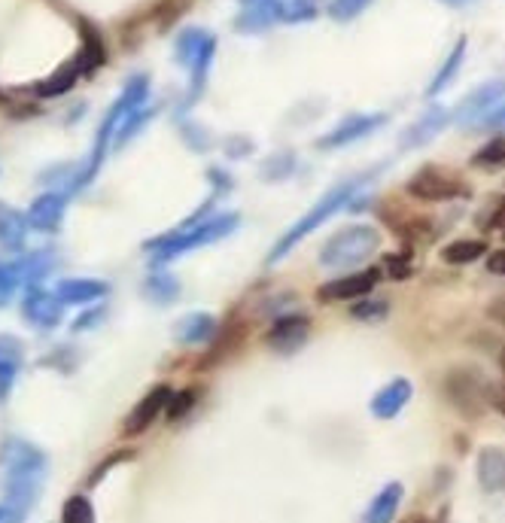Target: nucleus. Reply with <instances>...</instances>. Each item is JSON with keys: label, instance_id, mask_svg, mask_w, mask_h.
<instances>
[{"label": "nucleus", "instance_id": "f257e3e1", "mask_svg": "<svg viewBox=\"0 0 505 523\" xmlns=\"http://www.w3.org/2000/svg\"><path fill=\"white\" fill-rule=\"evenodd\" d=\"M0 463H4V493H7V505L16 508L22 517L25 511L34 508L40 490H43V478H46V457L37 451L34 444L10 438L0 451Z\"/></svg>", "mask_w": 505, "mask_h": 523}, {"label": "nucleus", "instance_id": "f03ea898", "mask_svg": "<svg viewBox=\"0 0 505 523\" xmlns=\"http://www.w3.org/2000/svg\"><path fill=\"white\" fill-rule=\"evenodd\" d=\"M378 171H372V174H359V177H350V180H344L341 186H335L332 192H326L299 222H296V226L290 229V232H286L280 241H277V247L268 253V262H277V259H283L286 253H290L296 244H302V238H308L314 229H320L323 226V222L332 216V213H338V210H344L356 195H359V189H363L372 177H375Z\"/></svg>", "mask_w": 505, "mask_h": 523}, {"label": "nucleus", "instance_id": "7ed1b4c3", "mask_svg": "<svg viewBox=\"0 0 505 523\" xmlns=\"http://www.w3.org/2000/svg\"><path fill=\"white\" fill-rule=\"evenodd\" d=\"M442 396L448 399V405L457 414H463L469 420H478L487 411V405H490L493 384L481 375V368L457 365L442 378Z\"/></svg>", "mask_w": 505, "mask_h": 523}, {"label": "nucleus", "instance_id": "20e7f679", "mask_svg": "<svg viewBox=\"0 0 505 523\" xmlns=\"http://www.w3.org/2000/svg\"><path fill=\"white\" fill-rule=\"evenodd\" d=\"M381 247V235L372 226H347L338 235H332L323 250H320V265L323 268H344V265H359L369 256H375Z\"/></svg>", "mask_w": 505, "mask_h": 523}, {"label": "nucleus", "instance_id": "39448f33", "mask_svg": "<svg viewBox=\"0 0 505 523\" xmlns=\"http://www.w3.org/2000/svg\"><path fill=\"white\" fill-rule=\"evenodd\" d=\"M405 192L417 201L426 204H445V201H469L472 198V186L457 177L448 168L439 165H423L420 171L411 174V180L405 183Z\"/></svg>", "mask_w": 505, "mask_h": 523}, {"label": "nucleus", "instance_id": "423d86ee", "mask_svg": "<svg viewBox=\"0 0 505 523\" xmlns=\"http://www.w3.org/2000/svg\"><path fill=\"white\" fill-rule=\"evenodd\" d=\"M147 89H150L147 77H134V80L125 86L122 98H119V101L110 107V113H107V119H104V125H101V131H98V140H95V149H92V162H89V168H86V174L80 177V183H77V186L89 183V180L98 174V168H101V162H104V153H107V143H110L113 128L119 125V119H122V116L134 113V107H137V104H143V98H147Z\"/></svg>", "mask_w": 505, "mask_h": 523}, {"label": "nucleus", "instance_id": "0eeeda50", "mask_svg": "<svg viewBox=\"0 0 505 523\" xmlns=\"http://www.w3.org/2000/svg\"><path fill=\"white\" fill-rule=\"evenodd\" d=\"M235 226H238V216H235V213L213 216L210 222H201L198 229L183 232V235H177L174 241H156V244H147V250H150V247L159 250L156 259L165 262V259H174V256H180V253H186V250H195V247H204V244H210V241L226 238L229 232H235Z\"/></svg>", "mask_w": 505, "mask_h": 523}, {"label": "nucleus", "instance_id": "6e6552de", "mask_svg": "<svg viewBox=\"0 0 505 523\" xmlns=\"http://www.w3.org/2000/svg\"><path fill=\"white\" fill-rule=\"evenodd\" d=\"M505 101V80H487L478 89H472L454 110H451V122L475 128L493 107H499Z\"/></svg>", "mask_w": 505, "mask_h": 523}, {"label": "nucleus", "instance_id": "1a4fd4ad", "mask_svg": "<svg viewBox=\"0 0 505 523\" xmlns=\"http://www.w3.org/2000/svg\"><path fill=\"white\" fill-rule=\"evenodd\" d=\"M381 125H387V113H353L344 122H338L326 137L317 140L320 149H338V146H350L356 140H363L369 134H375Z\"/></svg>", "mask_w": 505, "mask_h": 523}, {"label": "nucleus", "instance_id": "9d476101", "mask_svg": "<svg viewBox=\"0 0 505 523\" xmlns=\"http://www.w3.org/2000/svg\"><path fill=\"white\" fill-rule=\"evenodd\" d=\"M451 125V110L448 107H442V104H432L417 122H411L405 131H402V137H399V146L405 149H417V146H426V143H432L436 140L445 128Z\"/></svg>", "mask_w": 505, "mask_h": 523}, {"label": "nucleus", "instance_id": "9b49d317", "mask_svg": "<svg viewBox=\"0 0 505 523\" xmlns=\"http://www.w3.org/2000/svg\"><path fill=\"white\" fill-rule=\"evenodd\" d=\"M381 280V271L378 268H366V271H356V274H347V277H338L326 286L317 289V298L320 302H350V298H359V295H369Z\"/></svg>", "mask_w": 505, "mask_h": 523}, {"label": "nucleus", "instance_id": "f8f14e48", "mask_svg": "<svg viewBox=\"0 0 505 523\" xmlns=\"http://www.w3.org/2000/svg\"><path fill=\"white\" fill-rule=\"evenodd\" d=\"M311 335V320L305 314H286L268 332V347L274 353H296Z\"/></svg>", "mask_w": 505, "mask_h": 523}, {"label": "nucleus", "instance_id": "ddd939ff", "mask_svg": "<svg viewBox=\"0 0 505 523\" xmlns=\"http://www.w3.org/2000/svg\"><path fill=\"white\" fill-rule=\"evenodd\" d=\"M22 311H25V320L28 323H34L40 329H52V326L61 323L64 305L58 302V295H52V292H46L40 286H31V292L25 295Z\"/></svg>", "mask_w": 505, "mask_h": 523}, {"label": "nucleus", "instance_id": "4468645a", "mask_svg": "<svg viewBox=\"0 0 505 523\" xmlns=\"http://www.w3.org/2000/svg\"><path fill=\"white\" fill-rule=\"evenodd\" d=\"M475 475L484 493H502L505 490V447L484 444L478 451Z\"/></svg>", "mask_w": 505, "mask_h": 523}, {"label": "nucleus", "instance_id": "2eb2a0df", "mask_svg": "<svg viewBox=\"0 0 505 523\" xmlns=\"http://www.w3.org/2000/svg\"><path fill=\"white\" fill-rule=\"evenodd\" d=\"M171 393H174L171 387H156L150 396H143L140 405H137V408L128 414V420H125V435H140V432H147L150 423L159 417V411L168 408Z\"/></svg>", "mask_w": 505, "mask_h": 523}, {"label": "nucleus", "instance_id": "dca6fc26", "mask_svg": "<svg viewBox=\"0 0 505 523\" xmlns=\"http://www.w3.org/2000/svg\"><path fill=\"white\" fill-rule=\"evenodd\" d=\"M22 341L13 335H0V402H7L16 384V375L22 368Z\"/></svg>", "mask_w": 505, "mask_h": 523}, {"label": "nucleus", "instance_id": "f3484780", "mask_svg": "<svg viewBox=\"0 0 505 523\" xmlns=\"http://www.w3.org/2000/svg\"><path fill=\"white\" fill-rule=\"evenodd\" d=\"M61 216H64V195L58 192H46L40 195L31 210H28V226L31 229H40V232H55L61 226Z\"/></svg>", "mask_w": 505, "mask_h": 523}, {"label": "nucleus", "instance_id": "a211bd4d", "mask_svg": "<svg viewBox=\"0 0 505 523\" xmlns=\"http://www.w3.org/2000/svg\"><path fill=\"white\" fill-rule=\"evenodd\" d=\"M408 399H411V381L408 378H396L372 399V414L378 420H393L408 405Z\"/></svg>", "mask_w": 505, "mask_h": 523}, {"label": "nucleus", "instance_id": "6ab92c4d", "mask_svg": "<svg viewBox=\"0 0 505 523\" xmlns=\"http://www.w3.org/2000/svg\"><path fill=\"white\" fill-rule=\"evenodd\" d=\"M402 496H405V487H402L399 481L387 484V487L369 502L366 514H363V523H393V517H396V511H399V505H402Z\"/></svg>", "mask_w": 505, "mask_h": 523}, {"label": "nucleus", "instance_id": "aec40b11", "mask_svg": "<svg viewBox=\"0 0 505 523\" xmlns=\"http://www.w3.org/2000/svg\"><path fill=\"white\" fill-rule=\"evenodd\" d=\"M466 49H469V37H460V40L454 43L451 55L445 58V64L436 70V77H432V83L426 86V98L442 95V92L457 80V73H460V67H463V61H466Z\"/></svg>", "mask_w": 505, "mask_h": 523}, {"label": "nucleus", "instance_id": "412c9836", "mask_svg": "<svg viewBox=\"0 0 505 523\" xmlns=\"http://www.w3.org/2000/svg\"><path fill=\"white\" fill-rule=\"evenodd\" d=\"M55 295L61 305H86V302H95V298L107 295V283L104 280H61Z\"/></svg>", "mask_w": 505, "mask_h": 523}, {"label": "nucleus", "instance_id": "4be33fe9", "mask_svg": "<svg viewBox=\"0 0 505 523\" xmlns=\"http://www.w3.org/2000/svg\"><path fill=\"white\" fill-rule=\"evenodd\" d=\"M28 232V219L13 210L10 204H0V247L4 250H22Z\"/></svg>", "mask_w": 505, "mask_h": 523}, {"label": "nucleus", "instance_id": "5701e85b", "mask_svg": "<svg viewBox=\"0 0 505 523\" xmlns=\"http://www.w3.org/2000/svg\"><path fill=\"white\" fill-rule=\"evenodd\" d=\"M80 73H83V64H80V58H74V61H67L64 67H58L49 80L37 83L34 92H37L40 98H58V95H64V92L74 89V83L80 80Z\"/></svg>", "mask_w": 505, "mask_h": 523}, {"label": "nucleus", "instance_id": "b1692460", "mask_svg": "<svg viewBox=\"0 0 505 523\" xmlns=\"http://www.w3.org/2000/svg\"><path fill=\"white\" fill-rule=\"evenodd\" d=\"M177 341L180 344H198V341H207L213 338L216 332V320L210 314H189L177 323Z\"/></svg>", "mask_w": 505, "mask_h": 523}, {"label": "nucleus", "instance_id": "393cba45", "mask_svg": "<svg viewBox=\"0 0 505 523\" xmlns=\"http://www.w3.org/2000/svg\"><path fill=\"white\" fill-rule=\"evenodd\" d=\"M469 165L478 171H502L505 168V134H496L484 146H478Z\"/></svg>", "mask_w": 505, "mask_h": 523}, {"label": "nucleus", "instance_id": "a878e982", "mask_svg": "<svg viewBox=\"0 0 505 523\" xmlns=\"http://www.w3.org/2000/svg\"><path fill=\"white\" fill-rule=\"evenodd\" d=\"M484 253H487V244H484V241L463 238V241H451V244L442 250V262L460 268V265H472V262H478Z\"/></svg>", "mask_w": 505, "mask_h": 523}, {"label": "nucleus", "instance_id": "bb28decb", "mask_svg": "<svg viewBox=\"0 0 505 523\" xmlns=\"http://www.w3.org/2000/svg\"><path fill=\"white\" fill-rule=\"evenodd\" d=\"M80 28H83V52H80V64H83V73H89V70H95L98 64H104L107 49H104L101 34H98L86 19H80Z\"/></svg>", "mask_w": 505, "mask_h": 523}, {"label": "nucleus", "instance_id": "cd10ccee", "mask_svg": "<svg viewBox=\"0 0 505 523\" xmlns=\"http://www.w3.org/2000/svg\"><path fill=\"white\" fill-rule=\"evenodd\" d=\"M210 40L207 31H183L177 40V61L180 64H192L198 58V52L204 49V43Z\"/></svg>", "mask_w": 505, "mask_h": 523}, {"label": "nucleus", "instance_id": "c85d7f7f", "mask_svg": "<svg viewBox=\"0 0 505 523\" xmlns=\"http://www.w3.org/2000/svg\"><path fill=\"white\" fill-rule=\"evenodd\" d=\"M369 7H372V0H332L329 16L335 22H353L356 16H363Z\"/></svg>", "mask_w": 505, "mask_h": 523}, {"label": "nucleus", "instance_id": "c756f323", "mask_svg": "<svg viewBox=\"0 0 505 523\" xmlns=\"http://www.w3.org/2000/svg\"><path fill=\"white\" fill-rule=\"evenodd\" d=\"M61 523H95V514H92L89 499L86 496H70L67 505H64Z\"/></svg>", "mask_w": 505, "mask_h": 523}, {"label": "nucleus", "instance_id": "7c9ffc66", "mask_svg": "<svg viewBox=\"0 0 505 523\" xmlns=\"http://www.w3.org/2000/svg\"><path fill=\"white\" fill-rule=\"evenodd\" d=\"M147 295L156 298V302H171V298H177V280L168 274H159L147 283Z\"/></svg>", "mask_w": 505, "mask_h": 523}, {"label": "nucleus", "instance_id": "2f4dec72", "mask_svg": "<svg viewBox=\"0 0 505 523\" xmlns=\"http://www.w3.org/2000/svg\"><path fill=\"white\" fill-rule=\"evenodd\" d=\"M19 286V271L16 265H0V308H4Z\"/></svg>", "mask_w": 505, "mask_h": 523}, {"label": "nucleus", "instance_id": "473e14b6", "mask_svg": "<svg viewBox=\"0 0 505 523\" xmlns=\"http://www.w3.org/2000/svg\"><path fill=\"white\" fill-rule=\"evenodd\" d=\"M192 402H195V393L192 390H183V393H171V399H168V417L171 420H180L189 408H192Z\"/></svg>", "mask_w": 505, "mask_h": 523}, {"label": "nucleus", "instance_id": "72a5a7b5", "mask_svg": "<svg viewBox=\"0 0 505 523\" xmlns=\"http://www.w3.org/2000/svg\"><path fill=\"white\" fill-rule=\"evenodd\" d=\"M387 311L390 308L384 302H366V305H356L350 314H353V320H384Z\"/></svg>", "mask_w": 505, "mask_h": 523}, {"label": "nucleus", "instance_id": "f704fd0d", "mask_svg": "<svg viewBox=\"0 0 505 523\" xmlns=\"http://www.w3.org/2000/svg\"><path fill=\"white\" fill-rule=\"evenodd\" d=\"M475 128H481V131H505V101L499 107H493Z\"/></svg>", "mask_w": 505, "mask_h": 523}, {"label": "nucleus", "instance_id": "c9c22d12", "mask_svg": "<svg viewBox=\"0 0 505 523\" xmlns=\"http://www.w3.org/2000/svg\"><path fill=\"white\" fill-rule=\"evenodd\" d=\"M484 216H490V219L478 222L481 229H502V226H505V198H499V201H496V207H493V210H487Z\"/></svg>", "mask_w": 505, "mask_h": 523}, {"label": "nucleus", "instance_id": "e433bc0d", "mask_svg": "<svg viewBox=\"0 0 505 523\" xmlns=\"http://www.w3.org/2000/svg\"><path fill=\"white\" fill-rule=\"evenodd\" d=\"M384 265H387V268H390V274H393V277H399V280L411 274V256H408V253H405V256H387V259H384Z\"/></svg>", "mask_w": 505, "mask_h": 523}, {"label": "nucleus", "instance_id": "4c0bfd02", "mask_svg": "<svg viewBox=\"0 0 505 523\" xmlns=\"http://www.w3.org/2000/svg\"><path fill=\"white\" fill-rule=\"evenodd\" d=\"M487 271L496 274V277H505V250H496L487 256Z\"/></svg>", "mask_w": 505, "mask_h": 523}, {"label": "nucleus", "instance_id": "58836bf2", "mask_svg": "<svg viewBox=\"0 0 505 523\" xmlns=\"http://www.w3.org/2000/svg\"><path fill=\"white\" fill-rule=\"evenodd\" d=\"M487 314H490L493 323H499V326L505 329V298H496V302L487 308Z\"/></svg>", "mask_w": 505, "mask_h": 523}, {"label": "nucleus", "instance_id": "ea45409f", "mask_svg": "<svg viewBox=\"0 0 505 523\" xmlns=\"http://www.w3.org/2000/svg\"><path fill=\"white\" fill-rule=\"evenodd\" d=\"M0 523H22V514L10 505H0Z\"/></svg>", "mask_w": 505, "mask_h": 523}, {"label": "nucleus", "instance_id": "a19ab883", "mask_svg": "<svg viewBox=\"0 0 505 523\" xmlns=\"http://www.w3.org/2000/svg\"><path fill=\"white\" fill-rule=\"evenodd\" d=\"M490 402H493V405H496V411H499V414L505 417V393H496V390H493Z\"/></svg>", "mask_w": 505, "mask_h": 523}, {"label": "nucleus", "instance_id": "79ce46f5", "mask_svg": "<svg viewBox=\"0 0 505 523\" xmlns=\"http://www.w3.org/2000/svg\"><path fill=\"white\" fill-rule=\"evenodd\" d=\"M439 4H445V7H454V10H463V7L475 4V0H439Z\"/></svg>", "mask_w": 505, "mask_h": 523}, {"label": "nucleus", "instance_id": "37998d69", "mask_svg": "<svg viewBox=\"0 0 505 523\" xmlns=\"http://www.w3.org/2000/svg\"><path fill=\"white\" fill-rule=\"evenodd\" d=\"M402 523H432L429 517H423V514H411V517H405Z\"/></svg>", "mask_w": 505, "mask_h": 523}, {"label": "nucleus", "instance_id": "c03bdc74", "mask_svg": "<svg viewBox=\"0 0 505 523\" xmlns=\"http://www.w3.org/2000/svg\"><path fill=\"white\" fill-rule=\"evenodd\" d=\"M499 371H502V378H505V347L499 350Z\"/></svg>", "mask_w": 505, "mask_h": 523}, {"label": "nucleus", "instance_id": "a18cd8bd", "mask_svg": "<svg viewBox=\"0 0 505 523\" xmlns=\"http://www.w3.org/2000/svg\"><path fill=\"white\" fill-rule=\"evenodd\" d=\"M0 101H4V95H0Z\"/></svg>", "mask_w": 505, "mask_h": 523}]
</instances>
